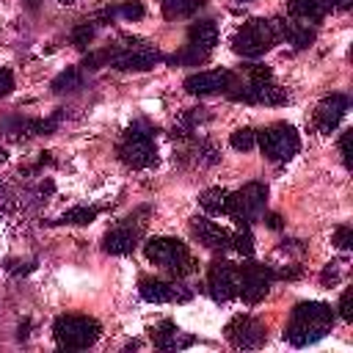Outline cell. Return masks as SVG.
I'll return each instance as SVG.
<instances>
[{"instance_id":"ffe728a7","label":"cell","mask_w":353,"mask_h":353,"mask_svg":"<svg viewBox=\"0 0 353 353\" xmlns=\"http://www.w3.org/2000/svg\"><path fill=\"white\" fill-rule=\"evenodd\" d=\"M287 17L303 22V25H317L325 17V3L323 0H290Z\"/></svg>"},{"instance_id":"5bb4252c","label":"cell","mask_w":353,"mask_h":353,"mask_svg":"<svg viewBox=\"0 0 353 353\" xmlns=\"http://www.w3.org/2000/svg\"><path fill=\"white\" fill-rule=\"evenodd\" d=\"M141 234H143V221L124 218L119 226H113V229L102 237V248H105L108 254H116V256L130 254V251H135Z\"/></svg>"},{"instance_id":"4316f807","label":"cell","mask_w":353,"mask_h":353,"mask_svg":"<svg viewBox=\"0 0 353 353\" xmlns=\"http://www.w3.org/2000/svg\"><path fill=\"white\" fill-rule=\"evenodd\" d=\"M97 218V210L94 207H72L63 212L61 223H72V226H83V223H91Z\"/></svg>"},{"instance_id":"8992f818","label":"cell","mask_w":353,"mask_h":353,"mask_svg":"<svg viewBox=\"0 0 353 353\" xmlns=\"http://www.w3.org/2000/svg\"><path fill=\"white\" fill-rule=\"evenodd\" d=\"M105 52H108V66L121 72H146L160 61L157 47L143 39H119Z\"/></svg>"},{"instance_id":"d590c367","label":"cell","mask_w":353,"mask_h":353,"mask_svg":"<svg viewBox=\"0 0 353 353\" xmlns=\"http://www.w3.org/2000/svg\"><path fill=\"white\" fill-rule=\"evenodd\" d=\"M58 3H63V6H72V3H74V0H58Z\"/></svg>"},{"instance_id":"30bf717a","label":"cell","mask_w":353,"mask_h":353,"mask_svg":"<svg viewBox=\"0 0 353 353\" xmlns=\"http://www.w3.org/2000/svg\"><path fill=\"white\" fill-rule=\"evenodd\" d=\"M207 292L215 303H226L240 292V265L229 259H215L207 270Z\"/></svg>"},{"instance_id":"44dd1931","label":"cell","mask_w":353,"mask_h":353,"mask_svg":"<svg viewBox=\"0 0 353 353\" xmlns=\"http://www.w3.org/2000/svg\"><path fill=\"white\" fill-rule=\"evenodd\" d=\"M199 204L210 215H226V210H229V190L226 188H207L199 196Z\"/></svg>"},{"instance_id":"ac0fdd59","label":"cell","mask_w":353,"mask_h":353,"mask_svg":"<svg viewBox=\"0 0 353 353\" xmlns=\"http://www.w3.org/2000/svg\"><path fill=\"white\" fill-rule=\"evenodd\" d=\"M152 342L160 350H182V347H190L193 345V336H188L185 331H179L176 323L163 320V323H157L152 328Z\"/></svg>"},{"instance_id":"d6a6232c","label":"cell","mask_w":353,"mask_h":353,"mask_svg":"<svg viewBox=\"0 0 353 353\" xmlns=\"http://www.w3.org/2000/svg\"><path fill=\"white\" fill-rule=\"evenodd\" d=\"M320 279H323V284H334V281L339 279V270H336V262H328Z\"/></svg>"},{"instance_id":"5b68a950","label":"cell","mask_w":353,"mask_h":353,"mask_svg":"<svg viewBox=\"0 0 353 353\" xmlns=\"http://www.w3.org/2000/svg\"><path fill=\"white\" fill-rule=\"evenodd\" d=\"M99 323L88 314H61L52 323L55 345L63 350H85L99 339Z\"/></svg>"},{"instance_id":"cb8c5ba5","label":"cell","mask_w":353,"mask_h":353,"mask_svg":"<svg viewBox=\"0 0 353 353\" xmlns=\"http://www.w3.org/2000/svg\"><path fill=\"white\" fill-rule=\"evenodd\" d=\"M229 248H234V251L243 254V256H251V254H254V234H251V226H237L234 234L229 232Z\"/></svg>"},{"instance_id":"2e32d148","label":"cell","mask_w":353,"mask_h":353,"mask_svg":"<svg viewBox=\"0 0 353 353\" xmlns=\"http://www.w3.org/2000/svg\"><path fill=\"white\" fill-rule=\"evenodd\" d=\"M138 292L149 303H168V301H188L190 298V292H182L179 284L165 281V279H152V276H143L138 281Z\"/></svg>"},{"instance_id":"8fae6325","label":"cell","mask_w":353,"mask_h":353,"mask_svg":"<svg viewBox=\"0 0 353 353\" xmlns=\"http://www.w3.org/2000/svg\"><path fill=\"white\" fill-rule=\"evenodd\" d=\"M223 331H226V339H229L234 347H240V350H256V347H262L265 339H268L265 325H262L256 317H251V314H234V317L226 323Z\"/></svg>"},{"instance_id":"e575fe53","label":"cell","mask_w":353,"mask_h":353,"mask_svg":"<svg viewBox=\"0 0 353 353\" xmlns=\"http://www.w3.org/2000/svg\"><path fill=\"white\" fill-rule=\"evenodd\" d=\"M265 218V223L270 226V229H281V218L276 215V212H268V215H262Z\"/></svg>"},{"instance_id":"9a60e30c","label":"cell","mask_w":353,"mask_h":353,"mask_svg":"<svg viewBox=\"0 0 353 353\" xmlns=\"http://www.w3.org/2000/svg\"><path fill=\"white\" fill-rule=\"evenodd\" d=\"M347 108H350V102H347L345 94H328V97H323L317 102V108H314V127L328 135L331 130L339 127V121L347 113Z\"/></svg>"},{"instance_id":"4dcf8cb0","label":"cell","mask_w":353,"mask_h":353,"mask_svg":"<svg viewBox=\"0 0 353 353\" xmlns=\"http://www.w3.org/2000/svg\"><path fill=\"white\" fill-rule=\"evenodd\" d=\"M11 88H14V74L6 66H0V97L11 94Z\"/></svg>"},{"instance_id":"d6986e66","label":"cell","mask_w":353,"mask_h":353,"mask_svg":"<svg viewBox=\"0 0 353 353\" xmlns=\"http://www.w3.org/2000/svg\"><path fill=\"white\" fill-rule=\"evenodd\" d=\"M215 44H218V25H215L212 19H199V22L190 25V30H188V44H185V47L210 55Z\"/></svg>"},{"instance_id":"277c9868","label":"cell","mask_w":353,"mask_h":353,"mask_svg":"<svg viewBox=\"0 0 353 353\" xmlns=\"http://www.w3.org/2000/svg\"><path fill=\"white\" fill-rule=\"evenodd\" d=\"M143 251H146L149 262H154L157 268L168 270L176 279H185L188 273L196 270V259L190 256L188 245L176 237H152V240H146Z\"/></svg>"},{"instance_id":"ba28073f","label":"cell","mask_w":353,"mask_h":353,"mask_svg":"<svg viewBox=\"0 0 353 353\" xmlns=\"http://www.w3.org/2000/svg\"><path fill=\"white\" fill-rule=\"evenodd\" d=\"M265 207H268V188L262 182H248L237 193H229L226 215H232L237 221V226H251V223L262 221Z\"/></svg>"},{"instance_id":"4fadbf2b","label":"cell","mask_w":353,"mask_h":353,"mask_svg":"<svg viewBox=\"0 0 353 353\" xmlns=\"http://www.w3.org/2000/svg\"><path fill=\"white\" fill-rule=\"evenodd\" d=\"M234 74L229 69H204L190 77H185V91L193 97H210V94H226L234 85Z\"/></svg>"},{"instance_id":"e0dca14e","label":"cell","mask_w":353,"mask_h":353,"mask_svg":"<svg viewBox=\"0 0 353 353\" xmlns=\"http://www.w3.org/2000/svg\"><path fill=\"white\" fill-rule=\"evenodd\" d=\"M190 232H193V237H196L204 248H210V251H223V248H229V232H226L223 226L212 223L210 218H201V215L190 218Z\"/></svg>"},{"instance_id":"83f0119b","label":"cell","mask_w":353,"mask_h":353,"mask_svg":"<svg viewBox=\"0 0 353 353\" xmlns=\"http://www.w3.org/2000/svg\"><path fill=\"white\" fill-rule=\"evenodd\" d=\"M143 14H146V8H143L141 0H127V3L116 6V17H121V19H127V22H135V19H141Z\"/></svg>"},{"instance_id":"3957f363","label":"cell","mask_w":353,"mask_h":353,"mask_svg":"<svg viewBox=\"0 0 353 353\" xmlns=\"http://www.w3.org/2000/svg\"><path fill=\"white\" fill-rule=\"evenodd\" d=\"M119 160L127 165V168H152L157 165V143H154V127L143 119L132 121L124 135H121V143H119Z\"/></svg>"},{"instance_id":"603a6c76","label":"cell","mask_w":353,"mask_h":353,"mask_svg":"<svg viewBox=\"0 0 353 353\" xmlns=\"http://www.w3.org/2000/svg\"><path fill=\"white\" fill-rule=\"evenodd\" d=\"M77 88H83V72L74 69V66L63 69V72L52 80V91H55V94H66V91H77Z\"/></svg>"},{"instance_id":"484cf974","label":"cell","mask_w":353,"mask_h":353,"mask_svg":"<svg viewBox=\"0 0 353 353\" xmlns=\"http://www.w3.org/2000/svg\"><path fill=\"white\" fill-rule=\"evenodd\" d=\"M229 143H232V149H237V152H248V149L256 146V132H254L251 127H240V130L232 132Z\"/></svg>"},{"instance_id":"9c48e42d","label":"cell","mask_w":353,"mask_h":353,"mask_svg":"<svg viewBox=\"0 0 353 353\" xmlns=\"http://www.w3.org/2000/svg\"><path fill=\"white\" fill-rule=\"evenodd\" d=\"M276 44V30L270 19H248L232 39V50L243 58H259Z\"/></svg>"},{"instance_id":"f1b7e54d","label":"cell","mask_w":353,"mask_h":353,"mask_svg":"<svg viewBox=\"0 0 353 353\" xmlns=\"http://www.w3.org/2000/svg\"><path fill=\"white\" fill-rule=\"evenodd\" d=\"M331 243H334L336 248H342V251H347V248L353 245V229H350V223H345V226H339V229L334 232V237H331Z\"/></svg>"},{"instance_id":"7a4b0ae2","label":"cell","mask_w":353,"mask_h":353,"mask_svg":"<svg viewBox=\"0 0 353 353\" xmlns=\"http://www.w3.org/2000/svg\"><path fill=\"white\" fill-rule=\"evenodd\" d=\"M229 99L234 102H245V105H284L290 97L287 91L273 80V72L262 63H251L248 66V80L237 83L226 91Z\"/></svg>"},{"instance_id":"d4e9b609","label":"cell","mask_w":353,"mask_h":353,"mask_svg":"<svg viewBox=\"0 0 353 353\" xmlns=\"http://www.w3.org/2000/svg\"><path fill=\"white\" fill-rule=\"evenodd\" d=\"M94 30H97V25L94 22H80V25H74L72 28V44L77 47V50H85L91 41H94Z\"/></svg>"},{"instance_id":"1f68e13d","label":"cell","mask_w":353,"mask_h":353,"mask_svg":"<svg viewBox=\"0 0 353 353\" xmlns=\"http://www.w3.org/2000/svg\"><path fill=\"white\" fill-rule=\"evenodd\" d=\"M339 314H342V320H353V309H350V290H345V292H342V298H339Z\"/></svg>"},{"instance_id":"f546056e","label":"cell","mask_w":353,"mask_h":353,"mask_svg":"<svg viewBox=\"0 0 353 353\" xmlns=\"http://www.w3.org/2000/svg\"><path fill=\"white\" fill-rule=\"evenodd\" d=\"M350 132H353V130H345V132L339 135V154H342V160H345L347 168H350Z\"/></svg>"},{"instance_id":"7c38bea8","label":"cell","mask_w":353,"mask_h":353,"mask_svg":"<svg viewBox=\"0 0 353 353\" xmlns=\"http://www.w3.org/2000/svg\"><path fill=\"white\" fill-rule=\"evenodd\" d=\"M273 270L262 262H245L240 265V298L245 303H259L268 292H270V284H273Z\"/></svg>"},{"instance_id":"7402d4cb","label":"cell","mask_w":353,"mask_h":353,"mask_svg":"<svg viewBox=\"0 0 353 353\" xmlns=\"http://www.w3.org/2000/svg\"><path fill=\"white\" fill-rule=\"evenodd\" d=\"M204 6V0H160V8L168 19H185L193 17L199 8Z\"/></svg>"},{"instance_id":"6da1fadb","label":"cell","mask_w":353,"mask_h":353,"mask_svg":"<svg viewBox=\"0 0 353 353\" xmlns=\"http://www.w3.org/2000/svg\"><path fill=\"white\" fill-rule=\"evenodd\" d=\"M334 309L328 303H320V301H303L292 309L290 314V323H287V331H284V339L295 347H306V345H314L320 342L323 336L331 334L334 328Z\"/></svg>"},{"instance_id":"836d02e7","label":"cell","mask_w":353,"mask_h":353,"mask_svg":"<svg viewBox=\"0 0 353 353\" xmlns=\"http://www.w3.org/2000/svg\"><path fill=\"white\" fill-rule=\"evenodd\" d=\"M323 3H325V11H328V8H334V11H347L353 0H323Z\"/></svg>"},{"instance_id":"52a82bcc","label":"cell","mask_w":353,"mask_h":353,"mask_svg":"<svg viewBox=\"0 0 353 353\" xmlns=\"http://www.w3.org/2000/svg\"><path fill=\"white\" fill-rule=\"evenodd\" d=\"M256 143H259L262 154L273 163H287L301 149V138H298L295 127L287 121H276V124L265 127L262 132H256Z\"/></svg>"}]
</instances>
